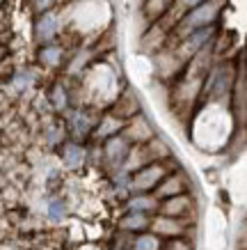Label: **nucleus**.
<instances>
[{
    "label": "nucleus",
    "mask_w": 247,
    "mask_h": 250,
    "mask_svg": "<svg viewBox=\"0 0 247 250\" xmlns=\"http://www.w3.org/2000/svg\"><path fill=\"white\" fill-rule=\"evenodd\" d=\"M163 250H192V246L183 236H176V239H165Z\"/></svg>",
    "instance_id": "nucleus-24"
},
{
    "label": "nucleus",
    "mask_w": 247,
    "mask_h": 250,
    "mask_svg": "<svg viewBox=\"0 0 247 250\" xmlns=\"http://www.w3.org/2000/svg\"><path fill=\"white\" fill-rule=\"evenodd\" d=\"M121 133H124L133 145H147L151 138L156 136L151 122L147 120L142 113H137V115H133L131 120H126V126H124Z\"/></svg>",
    "instance_id": "nucleus-8"
},
{
    "label": "nucleus",
    "mask_w": 247,
    "mask_h": 250,
    "mask_svg": "<svg viewBox=\"0 0 247 250\" xmlns=\"http://www.w3.org/2000/svg\"><path fill=\"white\" fill-rule=\"evenodd\" d=\"M231 113L238 129L247 126V62L236 67V81L231 87Z\"/></svg>",
    "instance_id": "nucleus-3"
},
{
    "label": "nucleus",
    "mask_w": 247,
    "mask_h": 250,
    "mask_svg": "<svg viewBox=\"0 0 247 250\" xmlns=\"http://www.w3.org/2000/svg\"><path fill=\"white\" fill-rule=\"evenodd\" d=\"M225 7V0H206L202 5L192 7L190 12L181 16L174 30H176V37H186L190 32L199 30V28H209V25H215L217 19H220V12Z\"/></svg>",
    "instance_id": "nucleus-1"
},
{
    "label": "nucleus",
    "mask_w": 247,
    "mask_h": 250,
    "mask_svg": "<svg viewBox=\"0 0 247 250\" xmlns=\"http://www.w3.org/2000/svg\"><path fill=\"white\" fill-rule=\"evenodd\" d=\"M190 211H192V197L188 193L165 197V200H160V209H158V213L174 216V218H186Z\"/></svg>",
    "instance_id": "nucleus-9"
},
{
    "label": "nucleus",
    "mask_w": 247,
    "mask_h": 250,
    "mask_svg": "<svg viewBox=\"0 0 247 250\" xmlns=\"http://www.w3.org/2000/svg\"><path fill=\"white\" fill-rule=\"evenodd\" d=\"M30 5H32V12H35V14H44V12L55 9L57 0H30Z\"/></svg>",
    "instance_id": "nucleus-25"
},
{
    "label": "nucleus",
    "mask_w": 247,
    "mask_h": 250,
    "mask_svg": "<svg viewBox=\"0 0 247 250\" xmlns=\"http://www.w3.org/2000/svg\"><path fill=\"white\" fill-rule=\"evenodd\" d=\"M163 243H165V239H160L156 232L147 229V232H140V234H135V239H133V250H163Z\"/></svg>",
    "instance_id": "nucleus-18"
},
{
    "label": "nucleus",
    "mask_w": 247,
    "mask_h": 250,
    "mask_svg": "<svg viewBox=\"0 0 247 250\" xmlns=\"http://www.w3.org/2000/svg\"><path fill=\"white\" fill-rule=\"evenodd\" d=\"M188 186H186V177L179 172H167L165 174V179L156 186V190H153V195L158 197V200H165V197H172V195H181V193H188Z\"/></svg>",
    "instance_id": "nucleus-11"
},
{
    "label": "nucleus",
    "mask_w": 247,
    "mask_h": 250,
    "mask_svg": "<svg viewBox=\"0 0 247 250\" xmlns=\"http://www.w3.org/2000/svg\"><path fill=\"white\" fill-rule=\"evenodd\" d=\"M51 104H53V108L60 110V113H64V110L69 108V92L62 83H57L51 90Z\"/></svg>",
    "instance_id": "nucleus-22"
},
{
    "label": "nucleus",
    "mask_w": 247,
    "mask_h": 250,
    "mask_svg": "<svg viewBox=\"0 0 247 250\" xmlns=\"http://www.w3.org/2000/svg\"><path fill=\"white\" fill-rule=\"evenodd\" d=\"M32 85H35V74H32V71H19V74L12 78L14 92H23V90H28V87H32Z\"/></svg>",
    "instance_id": "nucleus-23"
},
{
    "label": "nucleus",
    "mask_w": 247,
    "mask_h": 250,
    "mask_svg": "<svg viewBox=\"0 0 247 250\" xmlns=\"http://www.w3.org/2000/svg\"><path fill=\"white\" fill-rule=\"evenodd\" d=\"M124 126H126V120H121L119 115H114L113 110H110V113H105L103 117H98L92 138H96V140H108V138L121 133Z\"/></svg>",
    "instance_id": "nucleus-10"
},
{
    "label": "nucleus",
    "mask_w": 247,
    "mask_h": 250,
    "mask_svg": "<svg viewBox=\"0 0 247 250\" xmlns=\"http://www.w3.org/2000/svg\"><path fill=\"white\" fill-rule=\"evenodd\" d=\"M151 213H142V211H128L124 218L119 220V229L121 232H131V234H140L147 232L151 228Z\"/></svg>",
    "instance_id": "nucleus-14"
},
{
    "label": "nucleus",
    "mask_w": 247,
    "mask_h": 250,
    "mask_svg": "<svg viewBox=\"0 0 247 250\" xmlns=\"http://www.w3.org/2000/svg\"><path fill=\"white\" fill-rule=\"evenodd\" d=\"M62 30V21L60 14L51 9V12H44V14H37V21H35V39L39 44H51L55 42V37L60 35Z\"/></svg>",
    "instance_id": "nucleus-6"
},
{
    "label": "nucleus",
    "mask_w": 247,
    "mask_h": 250,
    "mask_svg": "<svg viewBox=\"0 0 247 250\" xmlns=\"http://www.w3.org/2000/svg\"><path fill=\"white\" fill-rule=\"evenodd\" d=\"M46 216H48L53 223L64 220V216H67V205H64V200H60V197H51L48 205H46Z\"/></svg>",
    "instance_id": "nucleus-21"
},
{
    "label": "nucleus",
    "mask_w": 247,
    "mask_h": 250,
    "mask_svg": "<svg viewBox=\"0 0 247 250\" xmlns=\"http://www.w3.org/2000/svg\"><path fill=\"white\" fill-rule=\"evenodd\" d=\"M202 2H206V0H174L172 7H170V12H167L165 16H170L172 23L176 25V21H179L181 16L186 14V12H190L192 7H197V5H202Z\"/></svg>",
    "instance_id": "nucleus-19"
},
{
    "label": "nucleus",
    "mask_w": 247,
    "mask_h": 250,
    "mask_svg": "<svg viewBox=\"0 0 247 250\" xmlns=\"http://www.w3.org/2000/svg\"><path fill=\"white\" fill-rule=\"evenodd\" d=\"M113 113L119 115L121 120H131L133 115L140 113V101H137L133 90H124L117 97V101H114V106H113Z\"/></svg>",
    "instance_id": "nucleus-15"
},
{
    "label": "nucleus",
    "mask_w": 247,
    "mask_h": 250,
    "mask_svg": "<svg viewBox=\"0 0 247 250\" xmlns=\"http://www.w3.org/2000/svg\"><path fill=\"white\" fill-rule=\"evenodd\" d=\"M39 62L48 69L60 67L62 62H64V48H62L60 44H55V42L41 44V48H39Z\"/></svg>",
    "instance_id": "nucleus-16"
},
{
    "label": "nucleus",
    "mask_w": 247,
    "mask_h": 250,
    "mask_svg": "<svg viewBox=\"0 0 247 250\" xmlns=\"http://www.w3.org/2000/svg\"><path fill=\"white\" fill-rule=\"evenodd\" d=\"M188 223L186 218H174V216H165V213H153L151 218V232H156L160 239H176V236L186 234Z\"/></svg>",
    "instance_id": "nucleus-7"
},
{
    "label": "nucleus",
    "mask_w": 247,
    "mask_h": 250,
    "mask_svg": "<svg viewBox=\"0 0 247 250\" xmlns=\"http://www.w3.org/2000/svg\"><path fill=\"white\" fill-rule=\"evenodd\" d=\"M62 161H64V167H69V170H80L87 161V149L78 140H69L62 147Z\"/></svg>",
    "instance_id": "nucleus-12"
},
{
    "label": "nucleus",
    "mask_w": 247,
    "mask_h": 250,
    "mask_svg": "<svg viewBox=\"0 0 247 250\" xmlns=\"http://www.w3.org/2000/svg\"><path fill=\"white\" fill-rule=\"evenodd\" d=\"M126 209L128 211H142V213H158L160 209V200L153 193H133L126 200Z\"/></svg>",
    "instance_id": "nucleus-13"
},
{
    "label": "nucleus",
    "mask_w": 247,
    "mask_h": 250,
    "mask_svg": "<svg viewBox=\"0 0 247 250\" xmlns=\"http://www.w3.org/2000/svg\"><path fill=\"white\" fill-rule=\"evenodd\" d=\"M167 167L163 161H151L140 170L131 172V193H153L156 186L165 179Z\"/></svg>",
    "instance_id": "nucleus-2"
},
{
    "label": "nucleus",
    "mask_w": 247,
    "mask_h": 250,
    "mask_svg": "<svg viewBox=\"0 0 247 250\" xmlns=\"http://www.w3.org/2000/svg\"><path fill=\"white\" fill-rule=\"evenodd\" d=\"M131 147H133V143L124 133H117V136L103 140V163L113 174L124 170V163H126L128 154H131Z\"/></svg>",
    "instance_id": "nucleus-4"
},
{
    "label": "nucleus",
    "mask_w": 247,
    "mask_h": 250,
    "mask_svg": "<svg viewBox=\"0 0 247 250\" xmlns=\"http://www.w3.org/2000/svg\"><path fill=\"white\" fill-rule=\"evenodd\" d=\"M147 149H149L151 161H165V159H170V156H172L170 147H167V145H165L160 138H156V136L147 143Z\"/></svg>",
    "instance_id": "nucleus-20"
},
{
    "label": "nucleus",
    "mask_w": 247,
    "mask_h": 250,
    "mask_svg": "<svg viewBox=\"0 0 247 250\" xmlns=\"http://www.w3.org/2000/svg\"><path fill=\"white\" fill-rule=\"evenodd\" d=\"M174 0H144V16L149 19L151 23L163 21L165 14L170 12Z\"/></svg>",
    "instance_id": "nucleus-17"
},
{
    "label": "nucleus",
    "mask_w": 247,
    "mask_h": 250,
    "mask_svg": "<svg viewBox=\"0 0 247 250\" xmlns=\"http://www.w3.org/2000/svg\"><path fill=\"white\" fill-rule=\"evenodd\" d=\"M96 122L98 120H94L92 113L85 110V108H67V129H69L71 140L82 143L85 138H90L94 133Z\"/></svg>",
    "instance_id": "nucleus-5"
}]
</instances>
